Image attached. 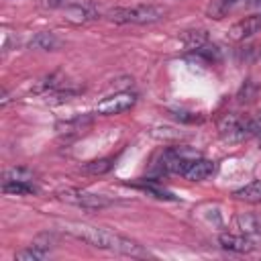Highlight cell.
<instances>
[{"instance_id":"obj_17","label":"cell","mask_w":261,"mask_h":261,"mask_svg":"<svg viewBox=\"0 0 261 261\" xmlns=\"http://www.w3.org/2000/svg\"><path fill=\"white\" fill-rule=\"evenodd\" d=\"M33 173L27 167H10L4 171V179L2 181H31Z\"/></svg>"},{"instance_id":"obj_22","label":"cell","mask_w":261,"mask_h":261,"mask_svg":"<svg viewBox=\"0 0 261 261\" xmlns=\"http://www.w3.org/2000/svg\"><path fill=\"white\" fill-rule=\"evenodd\" d=\"M259 147H261V135H259Z\"/></svg>"},{"instance_id":"obj_16","label":"cell","mask_w":261,"mask_h":261,"mask_svg":"<svg viewBox=\"0 0 261 261\" xmlns=\"http://www.w3.org/2000/svg\"><path fill=\"white\" fill-rule=\"evenodd\" d=\"M112 161H114V157H102V159L88 161L84 165V171L86 173H92V175H102V173H106L112 167Z\"/></svg>"},{"instance_id":"obj_21","label":"cell","mask_w":261,"mask_h":261,"mask_svg":"<svg viewBox=\"0 0 261 261\" xmlns=\"http://www.w3.org/2000/svg\"><path fill=\"white\" fill-rule=\"evenodd\" d=\"M224 2H228V4H230V2H234V0H224Z\"/></svg>"},{"instance_id":"obj_6","label":"cell","mask_w":261,"mask_h":261,"mask_svg":"<svg viewBox=\"0 0 261 261\" xmlns=\"http://www.w3.org/2000/svg\"><path fill=\"white\" fill-rule=\"evenodd\" d=\"M259 31H261V14H253V16H245L243 20L234 22L228 29V37L232 41H243V39L253 37Z\"/></svg>"},{"instance_id":"obj_5","label":"cell","mask_w":261,"mask_h":261,"mask_svg":"<svg viewBox=\"0 0 261 261\" xmlns=\"http://www.w3.org/2000/svg\"><path fill=\"white\" fill-rule=\"evenodd\" d=\"M135 102H137V96H135L133 92L122 90V92H116V94H112V96L100 100V102L96 104V112H98V114H104V116L122 114V112L130 110V108L135 106Z\"/></svg>"},{"instance_id":"obj_12","label":"cell","mask_w":261,"mask_h":261,"mask_svg":"<svg viewBox=\"0 0 261 261\" xmlns=\"http://www.w3.org/2000/svg\"><path fill=\"white\" fill-rule=\"evenodd\" d=\"M2 192L8 196H31L37 194L33 181H2Z\"/></svg>"},{"instance_id":"obj_1","label":"cell","mask_w":261,"mask_h":261,"mask_svg":"<svg viewBox=\"0 0 261 261\" xmlns=\"http://www.w3.org/2000/svg\"><path fill=\"white\" fill-rule=\"evenodd\" d=\"M63 230L92 247L98 249H106L118 255H128V257H147L149 253L133 239H126L118 232H112L108 228H100V226H90V224H80V222H69L63 226Z\"/></svg>"},{"instance_id":"obj_20","label":"cell","mask_w":261,"mask_h":261,"mask_svg":"<svg viewBox=\"0 0 261 261\" xmlns=\"http://www.w3.org/2000/svg\"><path fill=\"white\" fill-rule=\"evenodd\" d=\"M253 4H257V6H261V0H253Z\"/></svg>"},{"instance_id":"obj_15","label":"cell","mask_w":261,"mask_h":261,"mask_svg":"<svg viewBox=\"0 0 261 261\" xmlns=\"http://www.w3.org/2000/svg\"><path fill=\"white\" fill-rule=\"evenodd\" d=\"M29 45H31L33 49L53 51V49L57 47V39H55V35H53V33H37V35L29 41Z\"/></svg>"},{"instance_id":"obj_7","label":"cell","mask_w":261,"mask_h":261,"mask_svg":"<svg viewBox=\"0 0 261 261\" xmlns=\"http://www.w3.org/2000/svg\"><path fill=\"white\" fill-rule=\"evenodd\" d=\"M63 12L65 18L73 24H82L86 20L96 18V6L92 2H71V4H63Z\"/></svg>"},{"instance_id":"obj_13","label":"cell","mask_w":261,"mask_h":261,"mask_svg":"<svg viewBox=\"0 0 261 261\" xmlns=\"http://www.w3.org/2000/svg\"><path fill=\"white\" fill-rule=\"evenodd\" d=\"M181 43H184L190 51L200 49L202 45L208 43V33L202 31V29H198V31H184V35H181Z\"/></svg>"},{"instance_id":"obj_3","label":"cell","mask_w":261,"mask_h":261,"mask_svg":"<svg viewBox=\"0 0 261 261\" xmlns=\"http://www.w3.org/2000/svg\"><path fill=\"white\" fill-rule=\"evenodd\" d=\"M220 137L226 141H245L253 135H261V112L257 116L226 114L218 124Z\"/></svg>"},{"instance_id":"obj_8","label":"cell","mask_w":261,"mask_h":261,"mask_svg":"<svg viewBox=\"0 0 261 261\" xmlns=\"http://www.w3.org/2000/svg\"><path fill=\"white\" fill-rule=\"evenodd\" d=\"M218 245L224 251L230 253H253L255 251V243L247 237V234H230V232H222L218 237Z\"/></svg>"},{"instance_id":"obj_14","label":"cell","mask_w":261,"mask_h":261,"mask_svg":"<svg viewBox=\"0 0 261 261\" xmlns=\"http://www.w3.org/2000/svg\"><path fill=\"white\" fill-rule=\"evenodd\" d=\"M45 257H49V249H43V247H39V245L33 243L29 249L16 253L14 255V261H43Z\"/></svg>"},{"instance_id":"obj_18","label":"cell","mask_w":261,"mask_h":261,"mask_svg":"<svg viewBox=\"0 0 261 261\" xmlns=\"http://www.w3.org/2000/svg\"><path fill=\"white\" fill-rule=\"evenodd\" d=\"M139 188L145 190V192H149L151 196H155V198H159V200H175L171 192H167V190H163V188H159V186H155V184H151V181L139 184Z\"/></svg>"},{"instance_id":"obj_2","label":"cell","mask_w":261,"mask_h":261,"mask_svg":"<svg viewBox=\"0 0 261 261\" xmlns=\"http://www.w3.org/2000/svg\"><path fill=\"white\" fill-rule=\"evenodd\" d=\"M108 18L118 24H153L165 18V8L155 4H137V6H118L108 10Z\"/></svg>"},{"instance_id":"obj_9","label":"cell","mask_w":261,"mask_h":261,"mask_svg":"<svg viewBox=\"0 0 261 261\" xmlns=\"http://www.w3.org/2000/svg\"><path fill=\"white\" fill-rule=\"evenodd\" d=\"M214 169H216L214 161L204 159V157H196V159L186 167L184 177H186V179H190V181H202V179L210 177V175L214 173Z\"/></svg>"},{"instance_id":"obj_4","label":"cell","mask_w":261,"mask_h":261,"mask_svg":"<svg viewBox=\"0 0 261 261\" xmlns=\"http://www.w3.org/2000/svg\"><path fill=\"white\" fill-rule=\"evenodd\" d=\"M57 198H59L61 202L80 206V208H84V210H102V208H106V206L112 204L110 198H106V196H102V194L86 192V190H80V188H65V190H59V192H57Z\"/></svg>"},{"instance_id":"obj_10","label":"cell","mask_w":261,"mask_h":261,"mask_svg":"<svg viewBox=\"0 0 261 261\" xmlns=\"http://www.w3.org/2000/svg\"><path fill=\"white\" fill-rule=\"evenodd\" d=\"M234 224L243 234L261 237V214H239L234 218Z\"/></svg>"},{"instance_id":"obj_11","label":"cell","mask_w":261,"mask_h":261,"mask_svg":"<svg viewBox=\"0 0 261 261\" xmlns=\"http://www.w3.org/2000/svg\"><path fill=\"white\" fill-rule=\"evenodd\" d=\"M232 196L237 200H241V202H247V204H259L261 202V179L249 181L247 186L234 190Z\"/></svg>"},{"instance_id":"obj_19","label":"cell","mask_w":261,"mask_h":261,"mask_svg":"<svg viewBox=\"0 0 261 261\" xmlns=\"http://www.w3.org/2000/svg\"><path fill=\"white\" fill-rule=\"evenodd\" d=\"M39 4L41 6H45V8H63V0H39Z\"/></svg>"}]
</instances>
